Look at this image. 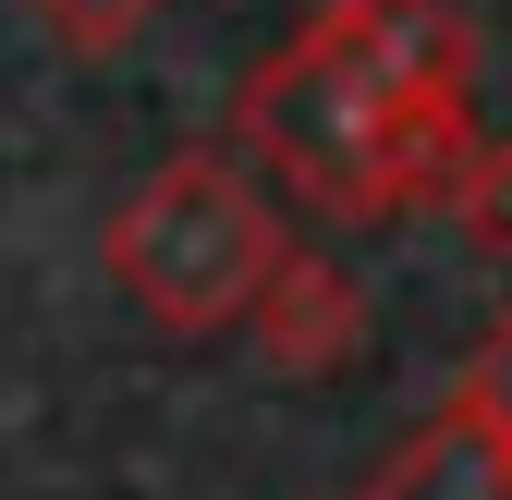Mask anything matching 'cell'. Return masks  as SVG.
I'll use <instances>...</instances> for the list:
<instances>
[{"instance_id":"277c9868","label":"cell","mask_w":512,"mask_h":500,"mask_svg":"<svg viewBox=\"0 0 512 500\" xmlns=\"http://www.w3.org/2000/svg\"><path fill=\"white\" fill-rule=\"evenodd\" d=\"M330 13L354 25V49H366L391 86L476 110V25L452 13V0H330Z\"/></svg>"},{"instance_id":"7a4b0ae2","label":"cell","mask_w":512,"mask_h":500,"mask_svg":"<svg viewBox=\"0 0 512 500\" xmlns=\"http://www.w3.org/2000/svg\"><path fill=\"white\" fill-rule=\"evenodd\" d=\"M98 257H110V281L135 293L159 330L208 342V330H232L256 305V281L281 257V220H269V196H256V171L232 147H183V159H159L135 196L110 208Z\"/></svg>"},{"instance_id":"8992f818","label":"cell","mask_w":512,"mask_h":500,"mask_svg":"<svg viewBox=\"0 0 512 500\" xmlns=\"http://www.w3.org/2000/svg\"><path fill=\"white\" fill-rule=\"evenodd\" d=\"M439 220H452L476 257L512 269V135H476V147L452 159V183H439Z\"/></svg>"},{"instance_id":"6da1fadb","label":"cell","mask_w":512,"mask_h":500,"mask_svg":"<svg viewBox=\"0 0 512 500\" xmlns=\"http://www.w3.org/2000/svg\"><path fill=\"white\" fill-rule=\"evenodd\" d=\"M232 135H244L256 171H281L317 220H354V232H366V220H415V208H439L452 159L476 147V110L391 86V74L354 49L342 13H317L305 37H281V49L244 74Z\"/></svg>"},{"instance_id":"5b68a950","label":"cell","mask_w":512,"mask_h":500,"mask_svg":"<svg viewBox=\"0 0 512 500\" xmlns=\"http://www.w3.org/2000/svg\"><path fill=\"white\" fill-rule=\"evenodd\" d=\"M354 500H512V440L439 403L415 440H391V464H378Z\"/></svg>"},{"instance_id":"3957f363","label":"cell","mask_w":512,"mask_h":500,"mask_svg":"<svg viewBox=\"0 0 512 500\" xmlns=\"http://www.w3.org/2000/svg\"><path fill=\"white\" fill-rule=\"evenodd\" d=\"M232 330L269 354L281 379H330V366H354V342H366V293H354L342 257H305V244H281L269 281H256V305H244Z\"/></svg>"},{"instance_id":"ba28073f","label":"cell","mask_w":512,"mask_h":500,"mask_svg":"<svg viewBox=\"0 0 512 500\" xmlns=\"http://www.w3.org/2000/svg\"><path fill=\"white\" fill-rule=\"evenodd\" d=\"M452 415H476V427H500V440H512V318L452 366Z\"/></svg>"},{"instance_id":"52a82bcc","label":"cell","mask_w":512,"mask_h":500,"mask_svg":"<svg viewBox=\"0 0 512 500\" xmlns=\"http://www.w3.org/2000/svg\"><path fill=\"white\" fill-rule=\"evenodd\" d=\"M37 13H49V37H61V49L110 61V49H135V37H147V13H159V0H37Z\"/></svg>"}]
</instances>
